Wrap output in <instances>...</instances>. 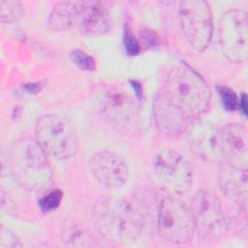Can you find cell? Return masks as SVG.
I'll return each mask as SVG.
<instances>
[{
  "instance_id": "cell-1",
  "label": "cell",
  "mask_w": 248,
  "mask_h": 248,
  "mask_svg": "<svg viewBox=\"0 0 248 248\" xmlns=\"http://www.w3.org/2000/svg\"><path fill=\"white\" fill-rule=\"evenodd\" d=\"M92 219L102 236L113 242L135 240L144 224L143 214L137 205L111 197L102 198L94 204Z\"/></svg>"
},
{
  "instance_id": "cell-2",
  "label": "cell",
  "mask_w": 248,
  "mask_h": 248,
  "mask_svg": "<svg viewBox=\"0 0 248 248\" xmlns=\"http://www.w3.org/2000/svg\"><path fill=\"white\" fill-rule=\"evenodd\" d=\"M161 91L189 120L202 114L211 98L207 82L187 64H179L170 71Z\"/></svg>"
},
{
  "instance_id": "cell-3",
  "label": "cell",
  "mask_w": 248,
  "mask_h": 248,
  "mask_svg": "<svg viewBox=\"0 0 248 248\" xmlns=\"http://www.w3.org/2000/svg\"><path fill=\"white\" fill-rule=\"evenodd\" d=\"M10 167L17 182L27 190L41 191L51 181V168L46 153L36 140L19 139L10 149Z\"/></svg>"
},
{
  "instance_id": "cell-4",
  "label": "cell",
  "mask_w": 248,
  "mask_h": 248,
  "mask_svg": "<svg viewBox=\"0 0 248 248\" xmlns=\"http://www.w3.org/2000/svg\"><path fill=\"white\" fill-rule=\"evenodd\" d=\"M35 140L47 156L57 160H66L78 150V140L71 123L57 114H46L37 120Z\"/></svg>"
},
{
  "instance_id": "cell-5",
  "label": "cell",
  "mask_w": 248,
  "mask_h": 248,
  "mask_svg": "<svg viewBox=\"0 0 248 248\" xmlns=\"http://www.w3.org/2000/svg\"><path fill=\"white\" fill-rule=\"evenodd\" d=\"M157 229L160 236L170 243H188L196 232L193 213L181 201L166 197L158 207Z\"/></svg>"
},
{
  "instance_id": "cell-6",
  "label": "cell",
  "mask_w": 248,
  "mask_h": 248,
  "mask_svg": "<svg viewBox=\"0 0 248 248\" xmlns=\"http://www.w3.org/2000/svg\"><path fill=\"white\" fill-rule=\"evenodd\" d=\"M179 19L188 44L198 52L204 51L213 35L212 13L203 0H185L179 5Z\"/></svg>"
},
{
  "instance_id": "cell-7",
  "label": "cell",
  "mask_w": 248,
  "mask_h": 248,
  "mask_svg": "<svg viewBox=\"0 0 248 248\" xmlns=\"http://www.w3.org/2000/svg\"><path fill=\"white\" fill-rule=\"evenodd\" d=\"M102 112L118 132L136 136L140 131V112L136 101L123 89L110 86L104 92Z\"/></svg>"
},
{
  "instance_id": "cell-8",
  "label": "cell",
  "mask_w": 248,
  "mask_h": 248,
  "mask_svg": "<svg viewBox=\"0 0 248 248\" xmlns=\"http://www.w3.org/2000/svg\"><path fill=\"white\" fill-rule=\"evenodd\" d=\"M219 41L227 59L242 63L248 57V16L246 12L231 9L224 13L219 22Z\"/></svg>"
},
{
  "instance_id": "cell-9",
  "label": "cell",
  "mask_w": 248,
  "mask_h": 248,
  "mask_svg": "<svg viewBox=\"0 0 248 248\" xmlns=\"http://www.w3.org/2000/svg\"><path fill=\"white\" fill-rule=\"evenodd\" d=\"M153 169L158 181L167 191L183 194L190 189L193 170L181 153L170 148L159 151L154 157Z\"/></svg>"
},
{
  "instance_id": "cell-10",
  "label": "cell",
  "mask_w": 248,
  "mask_h": 248,
  "mask_svg": "<svg viewBox=\"0 0 248 248\" xmlns=\"http://www.w3.org/2000/svg\"><path fill=\"white\" fill-rule=\"evenodd\" d=\"M196 231L203 240H216L226 232V218L219 200L211 193L197 192L190 207Z\"/></svg>"
},
{
  "instance_id": "cell-11",
  "label": "cell",
  "mask_w": 248,
  "mask_h": 248,
  "mask_svg": "<svg viewBox=\"0 0 248 248\" xmlns=\"http://www.w3.org/2000/svg\"><path fill=\"white\" fill-rule=\"evenodd\" d=\"M89 171L94 179L108 189L124 186L129 178V167L119 154L103 150L95 153L88 164Z\"/></svg>"
},
{
  "instance_id": "cell-12",
  "label": "cell",
  "mask_w": 248,
  "mask_h": 248,
  "mask_svg": "<svg viewBox=\"0 0 248 248\" xmlns=\"http://www.w3.org/2000/svg\"><path fill=\"white\" fill-rule=\"evenodd\" d=\"M219 146L223 161L238 169L247 170L248 134L239 123H230L219 130Z\"/></svg>"
},
{
  "instance_id": "cell-13",
  "label": "cell",
  "mask_w": 248,
  "mask_h": 248,
  "mask_svg": "<svg viewBox=\"0 0 248 248\" xmlns=\"http://www.w3.org/2000/svg\"><path fill=\"white\" fill-rule=\"evenodd\" d=\"M74 28L89 35H101L111 28V18L101 1H77Z\"/></svg>"
},
{
  "instance_id": "cell-14",
  "label": "cell",
  "mask_w": 248,
  "mask_h": 248,
  "mask_svg": "<svg viewBox=\"0 0 248 248\" xmlns=\"http://www.w3.org/2000/svg\"><path fill=\"white\" fill-rule=\"evenodd\" d=\"M189 139L193 151L209 163H221L219 131L209 123L199 122L189 127Z\"/></svg>"
},
{
  "instance_id": "cell-15",
  "label": "cell",
  "mask_w": 248,
  "mask_h": 248,
  "mask_svg": "<svg viewBox=\"0 0 248 248\" xmlns=\"http://www.w3.org/2000/svg\"><path fill=\"white\" fill-rule=\"evenodd\" d=\"M154 120L158 130L169 136H177L188 128L189 119L185 117L162 93L158 92L153 102Z\"/></svg>"
},
{
  "instance_id": "cell-16",
  "label": "cell",
  "mask_w": 248,
  "mask_h": 248,
  "mask_svg": "<svg viewBox=\"0 0 248 248\" xmlns=\"http://www.w3.org/2000/svg\"><path fill=\"white\" fill-rule=\"evenodd\" d=\"M219 183L223 193L245 210L247 207V170L224 163L220 168Z\"/></svg>"
},
{
  "instance_id": "cell-17",
  "label": "cell",
  "mask_w": 248,
  "mask_h": 248,
  "mask_svg": "<svg viewBox=\"0 0 248 248\" xmlns=\"http://www.w3.org/2000/svg\"><path fill=\"white\" fill-rule=\"evenodd\" d=\"M62 240L73 246L87 247L96 245L94 237L91 233L82 226L78 223L70 222L65 225L62 230Z\"/></svg>"
},
{
  "instance_id": "cell-18",
  "label": "cell",
  "mask_w": 248,
  "mask_h": 248,
  "mask_svg": "<svg viewBox=\"0 0 248 248\" xmlns=\"http://www.w3.org/2000/svg\"><path fill=\"white\" fill-rule=\"evenodd\" d=\"M22 7L18 1L1 0L0 1V16L3 23H12L21 16Z\"/></svg>"
},
{
  "instance_id": "cell-19",
  "label": "cell",
  "mask_w": 248,
  "mask_h": 248,
  "mask_svg": "<svg viewBox=\"0 0 248 248\" xmlns=\"http://www.w3.org/2000/svg\"><path fill=\"white\" fill-rule=\"evenodd\" d=\"M70 58L74 64L84 71H94L96 69L95 59L88 53L80 49H75L71 52Z\"/></svg>"
},
{
  "instance_id": "cell-20",
  "label": "cell",
  "mask_w": 248,
  "mask_h": 248,
  "mask_svg": "<svg viewBox=\"0 0 248 248\" xmlns=\"http://www.w3.org/2000/svg\"><path fill=\"white\" fill-rule=\"evenodd\" d=\"M62 197H63V193L61 190L56 189L49 192L47 195L44 196L39 201L40 208L45 212L56 209L61 202Z\"/></svg>"
},
{
  "instance_id": "cell-21",
  "label": "cell",
  "mask_w": 248,
  "mask_h": 248,
  "mask_svg": "<svg viewBox=\"0 0 248 248\" xmlns=\"http://www.w3.org/2000/svg\"><path fill=\"white\" fill-rule=\"evenodd\" d=\"M218 91L224 108L228 110H235L239 108V102L235 93L229 87L219 86Z\"/></svg>"
},
{
  "instance_id": "cell-22",
  "label": "cell",
  "mask_w": 248,
  "mask_h": 248,
  "mask_svg": "<svg viewBox=\"0 0 248 248\" xmlns=\"http://www.w3.org/2000/svg\"><path fill=\"white\" fill-rule=\"evenodd\" d=\"M19 239L9 229L1 226L0 229V248H17L21 247Z\"/></svg>"
},
{
  "instance_id": "cell-23",
  "label": "cell",
  "mask_w": 248,
  "mask_h": 248,
  "mask_svg": "<svg viewBox=\"0 0 248 248\" xmlns=\"http://www.w3.org/2000/svg\"><path fill=\"white\" fill-rule=\"evenodd\" d=\"M123 43L125 49L129 55H137L140 52V46L135 38L134 34L131 31V28L128 24L124 28V36H123Z\"/></svg>"
},
{
  "instance_id": "cell-24",
  "label": "cell",
  "mask_w": 248,
  "mask_h": 248,
  "mask_svg": "<svg viewBox=\"0 0 248 248\" xmlns=\"http://www.w3.org/2000/svg\"><path fill=\"white\" fill-rule=\"evenodd\" d=\"M239 108L243 110V113L246 114V109H247V106H246V95L242 94V98H240V102H239Z\"/></svg>"
}]
</instances>
